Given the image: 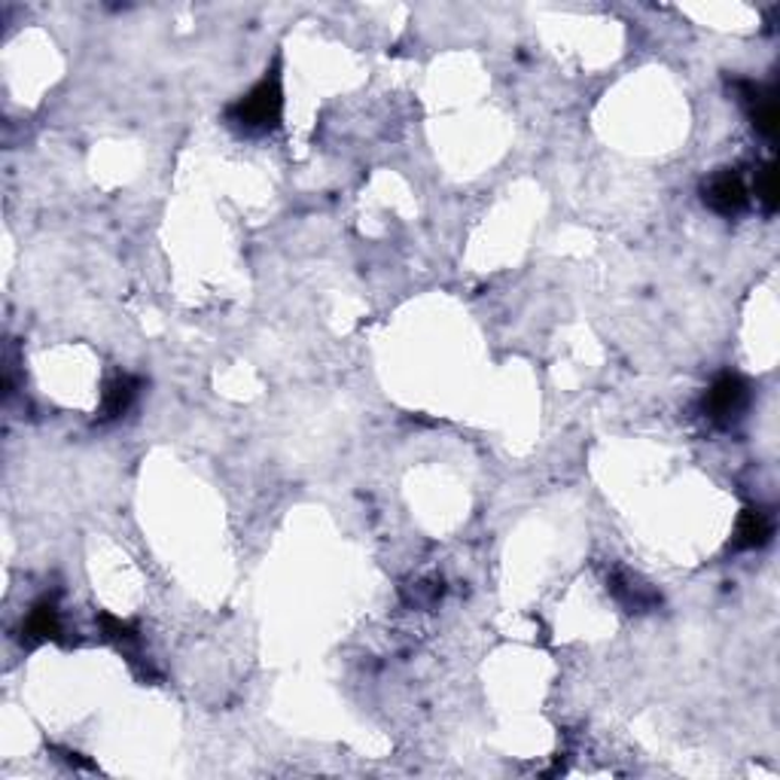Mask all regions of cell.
<instances>
[{
  "label": "cell",
  "mask_w": 780,
  "mask_h": 780,
  "mask_svg": "<svg viewBox=\"0 0 780 780\" xmlns=\"http://www.w3.org/2000/svg\"><path fill=\"white\" fill-rule=\"evenodd\" d=\"M284 116V89H280L278 65L265 70V77L253 85L248 95L226 107V123L241 135H272L278 131Z\"/></svg>",
  "instance_id": "cell-1"
},
{
  "label": "cell",
  "mask_w": 780,
  "mask_h": 780,
  "mask_svg": "<svg viewBox=\"0 0 780 780\" xmlns=\"http://www.w3.org/2000/svg\"><path fill=\"white\" fill-rule=\"evenodd\" d=\"M747 403H750V385L741 376H735V372H723V376L713 381L711 390L704 393L701 409H704V415H708L713 424L729 427L732 421L741 418V412L747 409Z\"/></svg>",
  "instance_id": "cell-2"
},
{
  "label": "cell",
  "mask_w": 780,
  "mask_h": 780,
  "mask_svg": "<svg viewBox=\"0 0 780 780\" xmlns=\"http://www.w3.org/2000/svg\"><path fill=\"white\" fill-rule=\"evenodd\" d=\"M701 198L704 205L720 214V217H738L750 205V190L741 177V171L735 168H720L716 174H711L704 186H701Z\"/></svg>",
  "instance_id": "cell-3"
},
{
  "label": "cell",
  "mask_w": 780,
  "mask_h": 780,
  "mask_svg": "<svg viewBox=\"0 0 780 780\" xmlns=\"http://www.w3.org/2000/svg\"><path fill=\"white\" fill-rule=\"evenodd\" d=\"M607 588L613 592V598L626 607L628 613H646V610H655L662 604V595L655 592L653 585H646L641 576L628 571L610 573Z\"/></svg>",
  "instance_id": "cell-4"
},
{
  "label": "cell",
  "mask_w": 780,
  "mask_h": 780,
  "mask_svg": "<svg viewBox=\"0 0 780 780\" xmlns=\"http://www.w3.org/2000/svg\"><path fill=\"white\" fill-rule=\"evenodd\" d=\"M58 638H61V613H58L56 598L37 600L22 622V643L37 646V643L58 641Z\"/></svg>",
  "instance_id": "cell-5"
},
{
  "label": "cell",
  "mask_w": 780,
  "mask_h": 780,
  "mask_svg": "<svg viewBox=\"0 0 780 780\" xmlns=\"http://www.w3.org/2000/svg\"><path fill=\"white\" fill-rule=\"evenodd\" d=\"M775 534V518L762 506L744 509L738 518V528L732 537V549H762Z\"/></svg>",
  "instance_id": "cell-6"
},
{
  "label": "cell",
  "mask_w": 780,
  "mask_h": 780,
  "mask_svg": "<svg viewBox=\"0 0 780 780\" xmlns=\"http://www.w3.org/2000/svg\"><path fill=\"white\" fill-rule=\"evenodd\" d=\"M140 390V378L135 376H116L113 381H107L104 388V400H101V421H116L126 415L135 397Z\"/></svg>",
  "instance_id": "cell-7"
},
{
  "label": "cell",
  "mask_w": 780,
  "mask_h": 780,
  "mask_svg": "<svg viewBox=\"0 0 780 780\" xmlns=\"http://www.w3.org/2000/svg\"><path fill=\"white\" fill-rule=\"evenodd\" d=\"M753 190H756V202L766 208V214H775V210H778V171H775V162H766V165L756 171Z\"/></svg>",
  "instance_id": "cell-8"
}]
</instances>
